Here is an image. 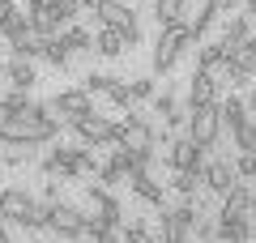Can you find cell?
<instances>
[{"instance_id":"2e32d148","label":"cell","mask_w":256,"mask_h":243,"mask_svg":"<svg viewBox=\"0 0 256 243\" xmlns=\"http://www.w3.org/2000/svg\"><path fill=\"white\" fill-rule=\"evenodd\" d=\"M4 81H9V86H18V90H30V86L38 81L34 60H30V56H22V52H13V60L4 64Z\"/></svg>"},{"instance_id":"5bb4252c","label":"cell","mask_w":256,"mask_h":243,"mask_svg":"<svg viewBox=\"0 0 256 243\" xmlns=\"http://www.w3.org/2000/svg\"><path fill=\"white\" fill-rule=\"evenodd\" d=\"M47 38H52V34H43L38 26H26V30H18V34L9 38V47L22 52V56H30V60H43V56H47Z\"/></svg>"},{"instance_id":"52a82bcc","label":"cell","mask_w":256,"mask_h":243,"mask_svg":"<svg viewBox=\"0 0 256 243\" xmlns=\"http://www.w3.org/2000/svg\"><path fill=\"white\" fill-rule=\"evenodd\" d=\"M52 107H56V116H60L64 124H77L82 116H90V111H94V94L86 90V86H73V90H60V94H56Z\"/></svg>"},{"instance_id":"d6a6232c","label":"cell","mask_w":256,"mask_h":243,"mask_svg":"<svg viewBox=\"0 0 256 243\" xmlns=\"http://www.w3.org/2000/svg\"><path fill=\"white\" fill-rule=\"evenodd\" d=\"M43 60H52L56 68H68V64H73V52L64 47L60 34H52V38H47V56H43Z\"/></svg>"},{"instance_id":"4fadbf2b","label":"cell","mask_w":256,"mask_h":243,"mask_svg":"<svg viewBox=\"0 0 256 243\" xmlns=\"http://www.w3.org/2000/svg\"><path fill=\"white\" fill-rule=\"evenodd\" d=\"M128 184H132V192H137L146 205H154V209H166V200H162V184H158V175L154 171H146V166H137V171L128 175Z\"/></svg>"},{"instance_id":"4dcf8cb0","label":"cell","mask_w":256,"mask_h":243,"mask_svg":"<svg viewBox=\"0 0 256 243\" xmlns=\"http://www.w3.org/2000/svg\"><path fill=\"white\" fill-rule=\"evenodd\" d=\"M107 98H111V107H120V111H132L137 102H132V90H128V81L124 77H116L107 86Z\"/></svg>"},{"instance_id":"cb8c5ba5","label":"cell","mask_w":256,"mask_h":243,"mask_svg":"<svg viewBox=\"0 0 256 243\" xmlns=\"http://www.w3.org/2000/svg\"><path fill=\"white\" fill-rule=\"evenodd\" d=\"M252 26H256V18L248 9L239 13V18H226V22H222V43L235 47V43H244V38H252Z\"/></svg>"},{"instance_id":"ac0fdd59","label":"cell","mask_w":256,"mask_h":243,"mask_svg":"<svg viewBox=\"0 0 256 243\" xmlns=\"http://www.w3.org/2000/svg\"><path fill=\"white\" fill-rule=\"evenodd\" d=\"M30 26V9L26 4H18V0H0V34L13 38L18 30Z\"/></svg>"},{"instance_id":"ab89813d","label":"cell","mask_w":256,"mask_h":243,"mask_svg":"<svg viewBox=\"0 0 256 243\" xmlns=\"http://www.w3.org/2000/svg\"><path fill=\"white\" fill-rule=\"evenodd\" d=\"M248 13H252V18H256V0H248Z\"/></svg>"},{"instance_id":"484cf974","label":"cell","mask_w":256,"mask_h":243,"mask_svg":"<svg viewBox=\"0 0 256 243\" xmlns=\"http://www.w3.org/2000/svg\"><path fill=\"white\" fill-rule=\"evenodd\" d=\"M60 38H64V47L73 56H86V52H94V34L86 26H77V22H68V26L60 30Z\"/></svg>"},{"instance_id":"f1b7e54d","label":"cell","mask_w":256,"mask_h":243,"mask_svg":"<svg viewBox=\"0 0 256 243\" xmlns=\"http://www.w3.org/2000/svg\"><path fill=\"white\" fill-rule=\"evenodd\" d=\"M188 18V0H154V22L166 26V22H184Z\"/></svg>"},{"instance_id":"7bdbcfd3","label":"cell","mask_w":256,"mask_h":243,"mask_svg":"<svg viewBox=\"0 0 256 243\" xmlns=\"http://www.w3.org/2000/svg\"><path fill=\"white\" fill-rule=\"evenodd\" d=\"M252 243H256V234H252Z\"/></svg>"},{"instance_id":"1f68e13d","label":"cell","mask_w":256,"mask_h":243,"mask_svg":"<svg viewBox=\"0 0 256 243\" xmlns=\"http://www.w3.org/2000/svg\"><path fill=\"white\" fill-rule=\"evenodd\" d=\"M230 141H235V150H252L256 154V116H248L244 124L230 132Z\"/></svg>"},{"instance_id":"8d00e7d4","label":"cell","mask_w":256,"mask_h":243,"mask_svg":"<svg viewBox=\"0 0 256 243\" xmlns=\"http://www.w3.org/2000/svg\"><path fill=\"white\" fill-rule=\"evenodd\" d=\"M248 111H252V116H256V81H252V86H248Z\"/></svg>"},{"instance_id":"9a60e30c","label":"cell","mask_w":256,"mask_h":243,"mask_svg":"<svg viewBox=\"0 0 256 243\" xmlns=\"http://www.w3.org/2000/svg\"><path fill=\"white\" fill-rule=\"evenodd\" d=\"M94 52H98L102 60H120V56L132 52V47H128L124 30H116V26H98V34H94Z\"/></svg>"},{"instance_id":"60d3db41","label":"cell","mask_w":256,"mask_h":243,"mask_svg":"<svg viewBox=\"0 0 256 243\" xmlns=\"http://www.w3.org/2000/svg\"><path fill=\"white\" fill-rule=\"evenodd\" d=\"M0 166H4V141H0Z\"/></svg>"},{"instance_id":"5b68a950","label":"cell","mask_w":256,"mask_h":243,"mask_svg":"<svg viewBox=\"0 0 256 243\" xmlns=\"http://www.w3.org/2000/svg\"><path fill=\"white\" fill-rule=\"evenodd\" d=\"M188 136L201 150H214L222 136V116H218V102H201V107H188Z\"/></svg>"},{"instance_id":"ba28073f","label":"cell","mask_w":256,"mask_h":243,"mask_svg":"<svg viewBox=\"0 0 256 243\" xmlns=\"http://www.w3.org/2000/svg\"><path fill=\"white\" fill-rule=\"evenodd\" d=\"M47 230L60 234V239H77L86 230V209L64 205V200H52V218H47Z\"/></svg>"},{"instance_id":"603a6c76","label":"cell","mask_w":256,"mask_h":243,"mask_svg":"<svg viewBox=\"0 0 256 243\" xmlns=\"http://www.w3.org/2000/svg\"><path fill=\"white\" fill-rule=\"evenodd\" d=\"M256 226L248 218H218V239L222 243H252Z\"/></svg>"},{"instance_id":"d590c367","label":"cell","mask_w":256,"mask_h":243,"mask_svg":"<svg viewBox=\"0 0 256 243\" xmlns=\"http://www.w3.org/2000/svg\"><path fill=\"white\" fill-rule=\"evenodd\" d=\"M111 81H116V77H111V72H90V77H86L82 86H86V90H90V94H107V86H111Z\"/></svg>"},{"instance_id":"e0dca14e","label":"cell","mask_w":256,"mask_h":243,"mask_svg":"<svg viewBox=\"0 0 256 243\" xmlns=\"http://www.w3.org/2000/svg\"><path fill=\"white\" fill-rule=\"evenodd\" d=\"M196 68L201 72H214L218 77V86H222V72H226V43H205V47H196Z\"/></svg>"},{"instance_id":"b9f144b4","label":"cell","mask_w":256,"mask_h":243,"mask_svg":"<svg viewBox=\"0 0 256 243\" xmlns=\"http://www.w3.org/2000/svg\"><path fill=\"white\" fill-rule=\"evenodd\" d=\"M30 243H47V239H30Z\"/></svg>"},{"instance_id":"44dd1931","label":"cell","mask_w":256,"mask_h":243,"mask_svg":"<svg viewBox=\"0 0 256 243\" xmlns=\"http://www.w3.org/2000/svg\"><path fill=\"white\" fill-rule=\"evenodd\" d=\"M218 116H222V132H235V128L244 124L252 111H248V98L230 94V98H218Z\"/></svg>"},{"instance_id":"d6986e66","label":"cell","mask_w":256,"mask_h":243,"mask_svg":"<svg viewBox=\"0 0 256 243\" xmlns=\"http://www.w3.org/2000/svg\"><path fill=\"white\" fill-rule=\"evenodd\" d=\"M201 102H218V77L196 68L188 81V107H201Z\"/></svg>"},{"instance_id":"8fae6325","label":"cell","mask_w":256,"mask_h":243,"mask_svg":"<svg viewBox=\"0 0 256 243\" xmlns=\"http://www.w3.org/2000/svg\"><path fill=\"white\" fill-rule=\"evenodd\" d=\"M94 18H98V26H116V30H128L137 26V9H128L124 0H94Z\"/></svg>"},{"instance_id":"6da1fadb","label":"cell","mask_w":256,"mask_h":243,"mask_svg":"<svg viewBox=\"0 0 256 243\" xmlns=\"http://www.w3.org/2000/svg\"><path fill=\"white\" fill-rule=\"evenodd\" d=\"M34 102V98H30ZM60 136V120H43L34 107L13 111V116L0 120V141H30V145H47Z\"/></svg>"},{"instance_id":"ffe728a7","label":"cell","mask_w":256,"mask_h":243,"mask_svg":"<svg viewBox=\"0 0 256 243\" xmlns=\"http://www.w3.org/2000/svg\"><path fill=\"white\" fill-rule=\"evenodd\" d=\"M154 116H162V124L166 128H180V124H188V107H180V98L175 94H154Z\"/></svg>"},{"instance_id":"f546056e","label":"cell","mask_w":256,"mask_h":243,"mask_svg":"<svg viewBox=\"0 0 256 243\" xmlns=\"http://www.w3.org/2000/svg\"><path fill=\"white\" fill-rule=\"evenodd\" d=\"M47 218H52V200H34L30 205V214L22 218V230H47Z\"/></svg>"},{"instance_id":"f35d334b","label":"cell","mask_w":256,"mask_h":243,"mask_svg":"<svg viewBox=\"0 0 256 243\" xmlns=\"http://www.w3.org/2000/svg\"><path fill=\"white\" fill-rule=\"evenodd\" d=\"M77 4H82V9H94V0H77Z\"/></svg>"},{"instance_id":"7402d4cb","label":"cell","mask_w":256,"mask_h":243,"mask_svg":"<svg viewBox=\"0 0 256 243\" xmlns=\"http://www.w3.org/2000/svg\"><path fill=\"white\" fill-rule=\"evenodd\" d=\"M248 205H252V188H248V180H239L235 188L222 196V209H218V218H244L248 214Z\"/></svg>"},{"instance_id":"74e56055","label":"cell","mask_w":256,"mask_h":243,"mask_svg":"<svg viewBox=\"0 0 256 243\" xmlns=\"http://www.w3.org/2000/svg\"><path fill=\"white\" fill-rule=\"evenodd\" d=\"M0 243H13V239H9V230H4V222H0Z\"/></svg>"},{"instance_id":"3957f363","label":"cell","mask_w":256,"mask_h":243,"mask_svg":"<svg viewBox=\"0 0 256 243\" xmlns=\"http://www.w3.org/2000/svg\"><path fill=\"white\" fill-rule=\"evenodd\" d=\"M116 141L128 145L132 154H154L158 141H166V132H158V128L150 124L146 116H132V111H128L124 124H116Z\"/></svg>"},{"instance_id":"30bf717a","label":"cell","mask_w":256,"mask_h":243,"mask_svg":"<svg viewBox=\"0 0 256 243\" xmlns=\"http://www.w3.org/2000/svg\"><path fill=\"white\" fill-rule=\"evenodd\" d=\"M30 205H34L30 188H22V184H9V188H0V218H4V222L22 226V218L30 214Z\"/></svg>"},{"instance_id":"9c48e42d","label":"cell","mask_w":256,"mask_h":243,"mask_svg":"<svg viewBox=\"0 0 256 243\" xmlns=\"http://www.w3.org/2000/svg\"><path fill=\"white\" fill-rule=\"evenodd\" d=\"M73 132H77V141H82V145H111V141H116V124H111L107 116H98V111L82 116L73 124Z\"/></svg>"},{"instance_id":"277c9868","label":"cell","mask_w":256,"mask_h":243,"mask_svg":"<svg viewBox=\"0 0 256 243\" xmlns=\"http://www.w3.org/2000/svg\"><path fill=\"white\" fill-rule=\"evenodd\" d=\"M162 214V239L166 243H196V205L192 200H184V205H175V209H158Z\"/></svg>"},{"instance_id":"8992f818","label":"cell","mask_w":256,"mask_h":243,"mask_svg":"<svg viewBox=\"0 0 256 243\" xmlns=\"http://www.w3.org/2000/svg\"><path fill=\"white\" fill-rule=\"evenodd\" d=\"M205 150L192 136H175V141H166V166L171 171H205Z\"/></svg>"},{"instance_id":"d4e9b609","label":"cell","mask_w":256,"mask_h":243,"mask_svg":"<svg viewBox=\"0 0 256 243\" xmlns=\"http://www.w3.org/2000/svg\"><path fill=\"white\" fill-rule=\"evenodd\" d=\"M226 60H230V68L252 72V77H256V38H244V43L226 47Z\"/></svg>"},{"instance_id":"83f0119b","label":"cell","mask_w":256,"mask_h":243,"mask_svg":"<svg viewBox=\"0 0 256 243\" xmlns=\"http://www.w3.org/2000/svg\"><path fill=\"white\" fill-rule=\"evenodd\" d=\"M171 188L180 192L184 200H192V196H196V188H205V171H175L171 175Z\"/></svg>"},{"instance_id":"836d02e7","label":"cell","mask_w":256,"mask_h":243,"mask_svg":"<svg viewBox=\"0 0 256 243\" xmlns=\"http://www.w3.org/2000/svg\"><path fill=\"white\" fill-rule=\"evenodd\" d=\"M128 90H132V102H150V98H154V77H132V81H128Z\"/></svg>"},{"instance_id":"4316f807","label":"cell","mask_w":256,"mask_h":243,"mask_svg":"<svg viewBox=\"0 0 256 243\" xmlns=\"http://www.w3.org/2000/svg\"><path fill=\"white\" fill-rule=\"evenodd\" d=\"M38 158V145L30 141H4V166H30Z\"/></svg>"},{"instance_id":"7a4b0ae2","label":"cell","mask_w":256,"mask_h":243,"mask_svg":"<svg viewBox=\"0 0 256 243\" xmlns=\"http://www.w3.org/2000/svg\"><path fill=\"white\" fill-rule=\"evenodd\" d=\"M192 43H196V34H192L188 18H184V22H166V26H158L150 68H154V72H171L175 64H180V56H184V52H192Z\"/></svg>"},{"instance_id":"e575fe53","label":"cell","mask_w":256,"mask_h":243,"mask_svg":"<svg viewBox=\"0 0 256 243\" xmlns=\"http://www.w3.org/2000/svg\"><path fill=\"white\" fill-rule=\"evenodd\" d=\"M235 175H239V180H248V184L256 180V154H252V150H239V158H235Z\"/></svg>"},{"instance_id":"7c38bea8","label":"cell","mask_w":256,"mask_h":243,"mask_svg":"<svg viewBox=\"0 0 256 243\" xmlns=\"http://www.w3.org/2000/svg\"><path fill=\"white\" fill-rule=\"evenodd\" d=\"M235 184H239V175H235V162H230V158H214V162H205V192H214V196H226Z\"/></svg>"}]
</instances>
